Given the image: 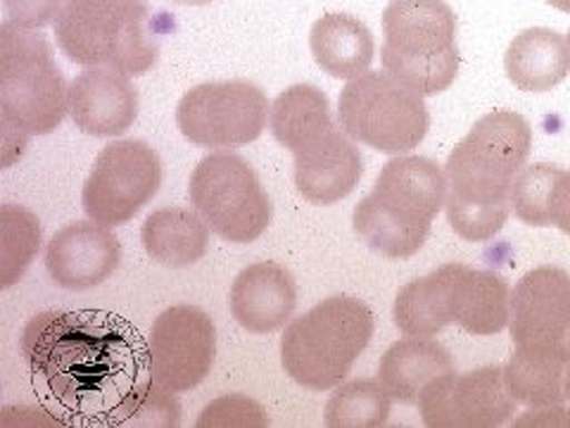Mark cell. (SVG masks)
I'll use <instances>...</instances> for the list:
<instances>
[{
	"label": "cell",
	"instance_id": "6da1fadb",
	"mask_svg": "<svg viewBox=\"0 0 570 428\" xmlns=\"http://www.w3.org/2000/svg\"><path fill=\"white\" fill-rule=\"evenodd\" d=\"M532 148L530 124L511 110L475 121L444 165L448 220L463 241L483 243L504 228L513 210V186Z\"/></svg>",
	"mask_w": 570,
	"mask_h": 428
},
{
	"label": "cell",
	"instance_id": "7a4b0ae2",
	"mask_svg": "<svg viewBox=\"0 0 570 428\" xmlns=\"http://www.w3.org/2000/svg\"><path fill=\"white\" fill-rule=\"evenodd\" d=\"M274 138L295 157V186L314 205H335L356 188L364 159L331 117L328 98L312 84L283 91L269 115Z\"/></svg>",
	"mask_w": 570,
	"mask_h": 428
},
{
	"label": "cell",
	"instance_id": "3957f363",
	"mask_svg": "<svg viewBox=\"0 0 570 428\" xmlns=\"http://www.w3.org/2000/svg\"><path fill=\"white\" fill-rule=\"evenodd\" d=\"M444 203L448 178L433 159L397 155L381 169L366 198L356 203L352 224L373 253L404 260L423 247Z\"/></svg>",
	"mask_w": 570,
	"mask_h": 428
},
{
	"label": "cell",
	"instance_id": "277c9868",
	"mask_svg": "<svg viewBox=\"0 0 570 428\" xmlns=\"http://www.w3.org/2000/svg\"><path fill=\"white\" fill-rule=\"evenodd\" d=\"M69 113V86L39 29L0 25V127L3 150L56 132Z\"/></svg>",
	"mask_w": 570,
	"mask_h": 428
},
{
	"label": "cell",
	"instance_id": "5b68a950",
	"mask_svg": "<svg viewBox=\"0 0 570 428\" xmlns=\"http://www.w3.org/2000/svg\"><path fill=\"white\" fill-rule=\"evenodd\" d=\"M52 25L71 62L129 77L146 75L163 43V27L142 0H65Z\"/></svg>",
	"mask_w": 570,
	"mask_h": 428
},
{
	"label": "cell",
	"instance_id": "8992f818",
	"mask_svg": "<svg viewBox=\"0 0 570 428\" xmlns=\"http://www.w3.org/2000/svg\"><path fill=\"white\" fill-rule=\"evenodd\" d=\"M373 329V312L362 300L328 298L285 329L281 338L283 369L302 388H337L368 348Z\"/></svg>",
	"mask_w": 570,
	"mask_h": 428
},
{
	"label": "cell",
	"instance_id": "52a82bcc",
	"mask_svg": "<svg viewBox=\"0 0 570 428\" xmlns=\"http://www.w3.org/2000/svg\"><path fill=\"white\" fill-rule=\"evenodd\" d=\"M383 69L421 96H438L459 75L456 14L444 0H392L383 12Z\"/></svg>",
	"mask_w": 570,
	"mask_h": 428
},
{
	"label": "cell",
	"instance_id": "ba28073f",
	"mask_svg": "<svg viewBox=\"0 0 570 428\" xmlns=\"http://www.w3.org/2000/svg\"><path fill=\"white\" fill-rule=\"evenodd\" d=\"M337 117L354 140L387 155L419 148L431 129L423 96L387 71L350 79L337 98Z\"/></svg>",
	"mask_w": 570,
	"mask_h": 428
},
{
	"label": "cell",
	"instance_id": "9c48e42d",
	"mask_svg": "<svg viewBox=\"0 0 570 428\" xmlns=\"http://www.w3.org/2000/svg\"><path fill=\"white\" fill-rule=\"evenodd\" d=\"M112 338L62 312L33 317L22 335L27 362L62 398H79L112 371Z\"/></svg>",
	"mask_w": 570,
	"mask_h": 428
},
{
	"label": "cell",
	"instance_id": "30bf717a",
	"mask_svg": "<svg viewBox=\"0 0 570 428\" xmlns=\"http://www.w3.org/2000/svg\"><path fill=\"white\" fill-rule=\"evenodd\" d=\"M193 207L219 239L253 243L272 222L269 195L255 169L236 153H212L190 174Z\"/></svg>",
	"mask_w": 570,
	"mask_h": 428
},
{
	"label": "cell",
	"instance_id": "8fae6325",
	"mask_svg": "<svg viewBox=\"0 0 570 428\" xmlns=\"http://www.w3.org/2000/svg\"><path fill=\"white\" fill-rule=\"evenodd\" d=\"M269 115V100L259 86L243 79L207 81L178 103L176 124L195 146L234 148L257 140Z\"/></svg>",
	"mask_w": 570,
	"mask_h": 428
},
{
	"label": "cell",
	"instance_id": "7c38bea8",
	"mask_svg": "<svg viewBox=\"0 0 570 428\" xmlns=\"http://www.w3.org/2000/svg\"><path fill=\"white\" fill-rule=\"evenodd\" d=\"M163 186L159 155L142 140H115L96 157L81 203L88 217L105 226L131 222Z\"/></svg>",
	"mask_w": 570,
	"mask_h": 428
},
{
	"label": "cell",
	"instance_id": "4fadbf2b",
	"mask_svg": "<svg viewBox=\"0 0 570 428\" xmlns=\"http://www.w3.org/2000/svg\"><path fill=\"white\" fill-rule=\"evenodd\" d=\"M217 357V329L209 314L176 305L155 319L148 335V369L155 383L171 392L200 386Z\"/></svg>",
	"mask_w": 570,
	"mask_h": 428
},
{
	"label": "cell",
	"instance_id": "5bb4252c",
	"mask_svg": "<svg viewBox=\"0 0 570 428\" xmlns=\"http://www.w3.org/2000/svg\"><path fill=\"white\" fill-rule=\"evenodd\" d=\"M519 400L507 383L504 367H480L475 371L448 373L423 390L419 409L425 426H502L515 415Z\"/></svg>",
	"mask_w": 570,
	"mask_h": 428
},
{
	"label": "cell",
	"instance_id": "9a60e30c",
	"mask_svg": "<svg viewBox=\"0 0 570 428\" xmlns=\"http://www.w3.org/2000/svg\"><path fill=\"white\" fill-rule=\"evenodd\" d=\"M509 329L515 348L570 357V274L549 264L528 272L511 293Z\"/></svg>",
	"mask_w": 570,
	"mask_h": 428
},
{
	"label": "cell",
	"instance_id": "2e32d148",
	"mask_svg": "<svg viewBox=\"0 0 570 428\" xmlns=\"http://www.w3.org/2000/svg\"><path fill=\"white\" fill-rule=\"evenodd\" d=\"M119 260V239L94 220L60 228L46 250L48 274L67 291L96 289L115 274Z\"/></svg>",
	"mask_w": 570,
	"mask_h": 428
},
{
	"label": "cell",
	"instance_id": "e0dca14e",
	"mask_svg": "<svg viewBox=\"0 0 570 428\" xmlns=\"http://www.w3.org/2000/svg\"><path fill=\"white\" fill-rule=\"evenodd\" d=\"M69 115L83 134H127L138 117V91L131 77L112 67H86L69 84Z\"/></svg>",
	"mask_w": 570,
	"mask_h": 428
},
{
	"label": "cell",
	"instance_id": "ac0fdd59",
	"mask_svg": "<svg viewBox=\"0 0 570 428\" xmlns=\"http://www.w3.org/2000/svg\"><path fill=\"white\" fill-rule=\"evenodd\" d=\"M440 272L454 324L473 335H494L509 327L511 289L502 276L461 262L442 264Z\"/></svg>",
	"mask_w": 570,
	"mask_h": 428
},
{
	"label": "cell",
	"instance_id": "d6986e66",
	"mask_svg": "<svg viewBox=\"0 0 570 428\" xmlns=\"http://www.w3.org/2000/svg\"><path fill=\"white\" fill-rule=\"evenodd\" d=\"M297 305L291 272L276 262L245 266L230 285V314L249 333H272L285 327Z\"/></svg>",
	"mask_w": 570,
	"mask_h": 428
},
{
	"label": "cell",
	"instance_id": "ffe728a7",
	"mask_svg": "<svg viewBox=\"0 0 570 428\" xmlns=\"http://www.w3.org/2000/svg\"><path fill=\"white\" fill-rule=\"evenodd\" d=\"M454 371L452 354L431 338L409 335L392 343L379 364V381L402 405H419L423 390Z\"/></svg>",
	"mask_w": 570,
	"mask_h": 428
},
{
	"label": "cell",
	"instance_id": "44dd1931",
	"mask_svg": "<svg viewBox=\"0 0 570 428\" xmlns=\"http://www.w3.org/2000/svg\"><path fill=\"white\" fill-rule=\"evenodd\" d=\"M509 81L528 94H544L570 75V46L554 29H528L509 43L504 56Z\"/></svg>",
	"mask_w": 570,
	"mask_h": 428
},
{
	"label": "cell",
	"instance_id": "7402d4cb",
	"mask_svg": "<svg viewBox=\"0 0 570 428\" xmlns=\"http://www.w3.org/2000/svg\"><path fill=\"white\" fill-rule=\"evenodd\" d=\"M309 48L316 65L335 79H354L368 69L376 43L371 29L345 12L324 14L314 22Z\"/></svg>",
	"mask_w": 570,
	"mask_h": 428
},
{
	"label": "cell",
	"instance_id": "603a6c76",
	"mask_svg": "<svg viewBox=\"0 0 570 428\" xmlns=\"http://www.w3.org/2000/svg\"><path fill=\"white\" fill-rule=\"evenodd\" d=\"M209 231L200 214L184 207H163L148 214L140 241L153 262L181 270L207 255Z\"/></svg>",
	"mask_w": 570,
	"mask_h": 428
},
{
	"label": "cell",
	"instance_id": "cb8c5ba5",
	"mask_svg": "<svg viewBox=\"0 0 570 428\" xmlns=\"http://www.w3.org/2000/svg\"><path fill=\"white\" fill-rule=\"evenodd\" d=\"M570 357L557 352L515 348L504 364L507 383L513 398L532 409L554 407L568 400L566 381Z\"/></svg>",
	"mask_w": 570,
	"mask_h": 428
},
{
	"label": "cell",
	"instance_id": "d4e9b609",
	"mask_svg": "<svg viewBox=\"0 0 570 428\" xmlns=\"http://www.w3.org/2000/svg\"><path fill=\"white\" fill-rule=\"evenodd\" d=\"M392 317L404 335L416 338H433L452 324L448 300H444L442 272L435 270L423 279L409 281L395 298Z\"/></svg>",
	"mask_w": 570,
	"mask_h": 428
},
{
	"label": "cell",
	"instance_id": "484cf974",
	"mask_svg": "<svg viewBox=\"0 0 570 428\" xmlns=\"http://www.w3.org/2000/svg\"><path fill=\"white\" fill-rule=\"evenodd\" d=\"M41 247V224L22 205L0 207V285L10 289L22 279Z\"/></svg>",
	"mask_w": 570,
	"mask_h": 428
},
{
	"label": "cell",
	"instance_id": "4316f807",
	"mask_svg": "<svg viewBox=\"0 0 570 428\" xmlns=\"http://www.w3.org/2000/svg\"><path fill=\"white\" fill-rule=\"evenodd\" d=\"M392 412V396L381 381L360 379L337 388L326 405V424L335 428L383 426Z\"/></svg>",
	"mask_w": 570,
	"mask_h": 428
},
{
	"label": "cell",
	"instance_id": "83f0119b",
	"mask_svg": "<svg viewBox=\"0 0 570 428\" xmlns=\"http://www.w3.org/2000/svg\"><path fill=\"white\" fill-rule=\"evenodd\" d=\"M181 407L171 390L159 383H138L107 415L110 426H176Z\"/></svg>",
	"mask_w": 570,
	"mask_h": 428
},
{
	"label": "cell",
	"instance_id": "f1b7e54d",
	"mask_svg": "<svg viewBox=\"0 0 570 428\" xmlns=\"http://www.w3.org/2000/svg\"><path fill=\"white\" fill-rule=\"evenodd\" d=\"M561 174V167L544 163L523 167L513 186L515 217L530 226H551V201Z\"/></svg>",
	"mask_w": 570,
	"mask_h": 428
},
{
	"label": "cell",
	"instance_id": "f546056e",
	"mask_svg": "<svg viewBox=\"0 0 570 428\" xmlns=\"http://www.w3.org/2000/svg\"><path fill=\"white\" fill-rule=\"evenodd\" d=\"M264 407L245 396H224L209 402L198 419V426H266Z\"/></svg>",
	"mask_w": 570,
	"mask_h": 428
},
{
	"label": "cell",
	"instance_id": "4dcf8cb0",
	"mask_svg": "<svg viewBox=\"0 0 570 428\" xmlns=\"http://www.w3.org/2000/svg\"><path fill=\"white\" fill-rule=\"evenodd\" d=\"M65 0H3L6 20L27 29H43L56 22Z\"/></svg>",
	"mask_w": 570,
	"mask_h": 428
},
{
	"label": "cell",
	"instance_id": "1f68e13d",
	"mask_svg": "<svg viewBox=\"0 0 570 428\" xmlns=\"http://www.w3.org/2000/svg\"><path fill=\"white\" fill-rule=\"evenodd\" d=\"M551 226L570 236V172H563L557 182L554 201H551Z\"/></svg>",
	"mask_w": 570,
	"mask_h": 428
},
{
	"label": "cell",
	"instance_id": "d6a6232c",
	"mask_svg": "<svg viewBox=\"0 0 570 428\" xmlns=\"http://www.w3.org/2000/svg\"><path fill=\"white\" fill-rule=\"evenodd\" d=\"M570 426V409H566L563 405H554V407H538L534 412H528L525 417H521L515 421V426Z\"/></svg>",
	"mask_w": 570,
	"mask_h": 428
},
{
	"label": "cell",
	"instance_id": "836d02e7",
	"mask_svg": "<svg viewBox=\"0 0 570 428\" xmlns=\"http://www.w3.org/2000/svg\"><path fill=\"white\" fill-rule=\"evenodd\" d=\"M551 8H557L561 12H570V0H544Z\"/></svg>",
	"mask_w": 570,
	"mask_h": 428
},
{
	"label": "cell",
	"instance_id": "e575fe53",
	"mask_svg": "<svg viewBox=\"0 0 570 428\" xmlns=\"http://www.w3.org/2000/svg\"><path fill=\"white\" fill-rule=\"evenodd\" d=\"M171 3H178V6H207V3H212V0H171Z\"/></svg>",
	"mask_w": 570,
	"mask_h": 428
},
{
	"label": "cell",
	"instance_id": "d590c367",
	"mask_svg": "<svg viewBox=\"0 0 570 428\" xmlns=\"http://www.w3.org/2000/svg\"><path fill=\"white\" fill-rule=\"evenodd\" d=\"M566 396L570 400V371H568V381H566Z\"/></svg>",
	"mask_w": 570,
	"mask_h": 428
},
{
	"label": "cell",
	"instance_id": "8d00e7d4",
	"mask_svg": "<svg viewBox=\"0 0 570 428\" xmlns=\"http://www.w3.org/2000/svg\"><path fill=\"white\" fill-rule=\"evenodd\" d=\"M568 46H570V33H568Z\"/></svg>",
	"mask_w": 570,
	"mask_h": 428
}]
</instances>
